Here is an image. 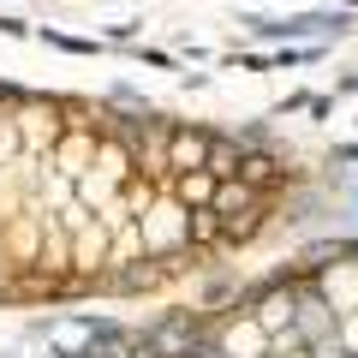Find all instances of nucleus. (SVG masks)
Listing matches in <instances>:
<instances>
[{
    "mask_svg": "<svg viewBox=\"0 0 358 358\" xmlns=\"http://www.w3.org/2000/svg\"><path fill=\"white\" fill-rule=\"evenodd\" d=\"M299 192L263 138L0 84V310L162 293L268 239Z\"/></svg>",
    "mask_w": 358,
    "mask_h": 358,
    "instance_id": "f257e3e1",
    "label": "nucleus"
}]
</instances>
